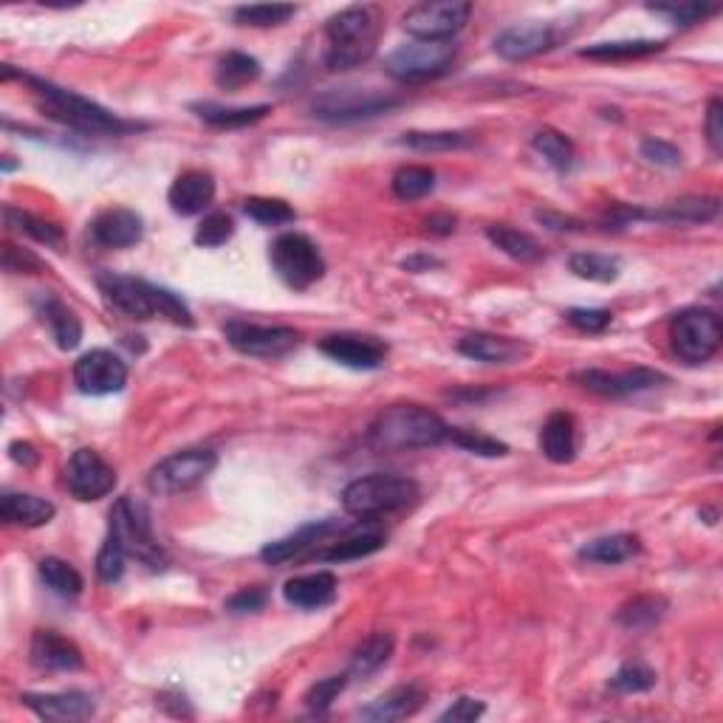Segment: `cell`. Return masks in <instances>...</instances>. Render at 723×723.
I'll return each instance as SVG.
<instances>
[{
  "mask_svg": "<svg viewBox=\"0 0 723 723\" xmlns=\"http://www.w3.org/2000/svg\"><path fill=\"white\" fill-rule=\"evenodd\" d=\"M333 528H337V521L306 523V526H300L288 537H281V540L269 543V546L261 551V557L269 562V566H283V562L294 560V557H300L303 551H308L314 543H320L322 537L331 535Z\"/></svg>",
  "mask_w": 723,
  "mask_h": 723,
  "instance_id": "cell-29",
  "label": "cell"
},
{
  "mask_svg": "<svg viewBox=\"0 0 723 723\" xmlns=\"http://www.w3.org/2000/svg\"><path fill=\"white\" fill-rule=\"evenodd\" d=\"M424 227H427L430 235H452V232H456V216H450V212L430 216L427 221H424Z\"/></svg>",
  "mask_w": 723,
  "mask_h": 723,
  "instance_id": "cell-60",
  "label": "cell"
},
{
  "mask_svg": "<svg viewBox=\"0 0 723 723\" xmlns=\"http://www.w3.org/2000/svg\"><path fill=\"white\" fill-rule=\"evenodd\" d=\"M40 580L46 582L48 591H54L57 596H79L85 585L77 568L68 566V562L59 560V557L40 560Z\"/></svg>",
  "mask_w": 723,
  "mask_h": 723,
  "instance_id": "cell-41",
  "label": "cell"
},
{
  "mask_svg": "<svg viewBox=\"0 0 723 723\" xmlns=\"http://www.w3.org/2000/svg\"><path fill=\"white\" fill-rule=\"evenodd\" d=\"M223 337L238 353L261 359L286 357L292 348H297L300 337L294 328L286 326H254V322L232 320L223 326Z\"/></svg>",
  "mask_w": 723,
  "mask_h": 723,
  "instance_id": "cell-12",
  "label": "cell"
},
{
  "mask_svg": "<svg viewBox=\"0 0 723 723\" xmlns=\"http://www.w3.org/2000/svg\"><path fill=\"white\" fill-rule=\"evenodd\" d=\"M458 57V46L452 40L430 43V40H413L396 52L387 54L385 72L398 83H427L452 68Z\"/></svg>",
  "mask_w": 723,
  "mask_h": 723,
  "instance_id": "cell-7",
  "label": "cell"
},
{
  "mask_svg": "<svg viewBox=\"0 0 723 723\" xmlns=\"http://www.w3.org/2000/svg\"><path fill=\"white\" fill-rule=\"evenodd\" d=\"M243 212H247L252 221L266 223V227L292 223L294 218H297V212H294L286 201H281V198H263V196L247 198V201H243Z\"/></svg>",
  "mask_w": 723,
  "mask_h": 723,
  "instance_id": "cell-46",
  "label": "cell"
},
{
  "mask_svg": "<svg viewBox=\"0 0 723 723\" xmlns=\"http://www.w3.org/2000/svg\"><path fill=\"white\" fill-rule=\"evenodd\" d=\"M483 712H486V706H483L478 698H458V701L450 706V710L441 712V717H438V721H443V723H472V721H478Z\"/></svg>",
  "mask_w": 723,
  "mask_h": 723,
  "instance_id": "cell-56",
  "label": "cell"
},
{
  "mask_svg": "<svg viewBox=\"0 0 723 723\" xmlns=\"http://www.w3.org/2000/svg\"><path fill=\"white\" fill-rule=\"evenodd\" d=\"M111 535L122 543L128 557H136L153 571H162L167 566L164 548L153 537L151 515H147L144 503L133 501V497H119L111 512Z\"/></svg>",
  "mask_w": 723,
  "mask_h": 723,
  "instance_id": "cell-6",
  "label": "cell"
},
{
  "mask_svg": "<svg viewBox=\"0 0 723 723\" xmlns=\"http://www.w3.org/2000/svg\"><path fill=\"white\" fill-rule=\"evenodd\" d=\"M66 486L77 501H99L117 486V472L99 452L77 450L66 463Z\"/></svg>",
  "mask_w": 723,
  "mask_h": 723,
  "instance_id": "cell-15",
  "label": "cell"
},
{
  "mask_svg": "<svg viewBox=\"0 0 723 723\" xmlns=\"http://www.w3.org/2000/svg\"><path fill=\"white\" fill-rule=\"evenodd\" d=\"M706 139L715 156L723 153V105L721 99H712L710 111H706Z\"/></svg>",
  "mask_w": 723,
  "mask_h": 723,
  "instance_id": "cell-58",
  "label": "cell"
},
{
  "mask_svg": "<svg viewBox=\"0 0 723 723\" xmlns=\"http://www.w3.org/2000/svg\"><path fill=\"white\" fill-rule=\"evenodd\" d=\"M218 456L212 450H182L167 456L151 470L147 486L153 495H182L207 481L216 470Z\"/></svg>",
  "mask_w": 723,
  "mask_h": 723,
  "instance_id": "cell-10",
  "label": "cell"
},
{
  "mask_svg": "<svg viewBox=\"0 0 723 723\" xmlns=\"http://www.w3.org/2000/svg\"><path fill=\"white\" fill-rule=\"evenodd\" d=\"M393 647H396V642H393L391 633H373V636H368V639L357 647V653H353L351 676L368 678L382 670V667L391 661Z\"/></svg>",
  "mask_w": 723,
  "mask_h": 723,
  "instance_id": "cell-36",
  "label": "cell"
},
{
  "mask_svg": "<svg viewBox=\"0 0 723 723\" xmlns=\"http://www.w3.org/2000/svg\"><path fill=\"white\" fill-rule=\"evenodd\" d=\"M532 144H535L537 153H543V158H546L551 167L568 169L573 164V144H571V139L562 136L560 131L543 128V131L535 133Z\"/></svg>",
  "mask_w": 723,
  "mask_h": 723,
  "instance_id": "cell-44",
  "label": "cell"
},
{
  "mask_svg": "<svg viewBox=\"0 0 723 723\" xmlns=\"http://www.w3.org/2000/svg\"><path fill=\"white\" fill-rule=\"evenodd\" d=\"M639 537L620 532V535L596 537V540L585 543L580 548V560L585 562H602V566H616V562L631 560L633 555H639Z\"/></svg>",
  "mask_w": 723,
  "mask_h": 723,
  "instance_id": "cell-33",
  "label": "cell"
},
{
  "mask_svg": "<svg viewBox=\"0 0 723 723\" xmlns=\"http://www.w3.org/2000/svg\"><path fill=\"white\" fill-rule=\"evenodd\" d=\"M283 596H286L288 605L300 607V611H320V607L331 605L337 600V577L331 571L294 577L283 585Z\"/></svg>",
  "mask_w": 723,
  "mask_h": 723,
  "instance_id": "cell-25",
  "label": "cell"
},
{
  "mask_svg": "<svg viewBox=\"0 0 723 723\" xmlns=\"http://www.w3.org/2000/svg\"><path fill=\"white\" fill-rule=\"evenodd\" d=\"M37 317L43 320V326L48 328V333L54 337L59 351H74L83 339V322H79L77 314L59 303L57 297H40L37 306H34Z\"/></svg>",
  "mask_w": 723,
  "mask_h": 723,
  "instance_id": "cell-27",
  "label": "cell"
},
{
  "mask_svg": "<svg viewBox=\"0 0 723 723\" xmlns=\"http://www.w3.org/2000/svg\"><path fill=\"white\" fill-rule=\"evenodd\" d=\"M568 266H571V272L577 274V277L591 283H613L622 272L620 258H611V254H600V252L571 254Z\"/></svg>",
  "mask_w": 723,
  "mask_h": 723,
  "instance_id": "cell-40",
  "label": "cell"
},
{
  "mask_svg": "<svg viewBox=\"0 0 723 723\" xmlns=\"http://www.w3.org/2000/svg\"><path fill=\"white\" fill-rule=\"evenodd\" d=\"M665 40H613V43H593L582 48V57L588 59H639L658 54L665 48Z\"/></svg>",
  "mask_w": 723,
  "mask_h": 723,
  "instance_id": "cell-38",
  "label": "cell"
},
{
  "mask_svg": "<svg viewBox=\"0 0 723 723\" xmlns=\"http://www.w3.org/2000/svg\"><path fill=\"white\" fill-rule=\"evenodd\" d=\"M198 119H204L212 128H223V131H238V128H249V124L261 122L272 113V105H252V108H223L216 102H198L193 105Z\"/></svg>",
  "mask_w": 723,
  "mask_h": 723,
  "instance_id": "cell-32",
  "label": "cell"
},
{
  "mask_svg": "<svg viewBox=\"0 0 723 723\" xmlns=\"http://www.w3.org/2000/svg\"><path fill=\"white\" fill-rule=\"evenodd\" d=\"M97 286L105 294V300L111 303L119 314L131 317V320H151V317H167L176 326L193 328V311L178 294L167 292L162 286H153L139 277H128V274L102 272L97 274Z\"/></svg>",
  "mask_w": 723,
  "mask_h": 723,
  "instance_id": "cell-1",
  "label": "cell"
},
{
  "mask_svg": "<svg viewBox=\"0 0 723 723\" xmlns=\"http://www.w3.org/2000/svg\"><path fill=\"white\" fill-rule=\"evenodd\" d=\"M535 218L543 223V227L555 229V232H573V229H582V223L577 221V218L560 216V212H551V209H540Z\"/></svg>",
  "mask_w": 723,
  "mask_h": 723,
  "instance_id": "cell-59",
  "label": "cell"
},
{
  "mask_svg": "<svg viewBox=\"0 0 723 723\" xmlns=\"http://www.w3.org/2000/svg\"><path fill=\"white\" fill-rule=\"evenodd\" d=\"M670 339L676 353L690 365H701L717 353L723 342L721 317L710 308H687L676 314L670 326Z\"/></svg>",
  "mask_w": 723,
  "mask_h": 723,
  "instance_id": "cell-9",
  "label": "cell"
},
{
  "mask_svg": "<svg viewBox=\"0 0 723 723\" xmlns=\"http://www.w3.org/2000/svg\"><path fill=\"white\" fill-rule=\"evenodd\" d=\"M396 105H402L398 97H385V94H362V91H331L322 94L320 99H314L311 113L322 122L346 124L359 122V119H371L379 113L393 111Z\"/></svg>",
  "mask_w": 723,
  "mask_h": 723,
  "instance_id": "cell-13",
  "label": "cell"
},
{
  "mask_svg": "<svg viewBox=\"0 0 723 723\" xmlns=\"http://www.w3.org/2000/svg\"><path fill=\"white\" fill-rule=\"evenodd\" d=\"M385 540H387L385 528L368 517V521H362L359 526L348 528L346 535L339 537V540H333L326 551H320L317 560H322V562L362 560V557L376 555L379 548H385Z\"/></svg>",
  "mask_w": 723,
  "mask_h": 723,
  "instance_id": "cell-21",
  "label": "cell"
},
{
  "mask_svg": "<svg viewBox=\"0 0 723 723\" xmlns=\"http://www.w3.org/2000/svg\"><path fill=\"white\" fill-rule=\"evenodd\" d=\"M74 382L88 396H111L128 385V365L113 351L94 348L77 359Z\"/></svg>",
  "mask_w": 723,
  "mask_h": 723,
  "instance_id": "cell-14",
  "label": "cell"
},
{
  "mask_svg": "<svg viewBox=\"0 0 723 723\" xmlns=\"http://www.w3.org/2000/svg\"><path fill=\"white\" fill-rule=\"evenodd\" d=\"M266 600H269V593L263 591V588H243V591H238L235 596L227 602V611L229 613H254L266 605Z\"/></svg>",
  "mask_w": 723,
  "mask_h": 723,
  "instance_id": "cell-57",
  "label": "cell"
},
{
  "mask_svg": "<svg viewBox=\"0 0 723 723\" xmlns=\"http://www.w3.org/2000/svg\"><path fill=\"white\" fill-rule=\"evenodd\" d=\"M447 441H452L456 447H461V450L472 452V456H483V458H501L508 452L506 443L497 441V438L492 436H483V432L478 430H450Z\"/></svg>",
  "mask_w": 723,
  "mask_h": 723,
  "instance_id": "cell-50",
  "label": "cell"
},
{
  "mask_svg": "<svg viewBox=\"0 0 723 723\" xmlns=\"http://www.w3.org/2000/svg\"><path fill=\"white\" fill-rule=\"evenodd\" d=\"M3 269L12 274H37L46 269V263L40 261L34 252H29V249H18L14 243H7L3 247Z\"/></svg>",
  "mask_w": 723,
  "mask_h": 723,
  "instance_id": "cell-53",
  "label": "cell"
},
{
  "mask_svg": "<svg viewBox=\"0 0 723 723\" xmlns=\"http://www.w3.org/2000/svg\"><path fill=\"white\" fill-rule=\"evenodd\" d=\"M475 142V136L470 133H452V131H436V133H424V131H410L402 136V144L413 147L418 153H447V151H461V147H470Z\"/></svg>",
  "mask_w": 723,
  "mask_h": 723,
  "instance_id": "cell-42",
  "label": "cell"
},
{
  "mask_svg": "<svg viewBox=\"0 0 723 723\" xmlns=\"http://www.w3.org/2000/svg\"><path fill=\"white\" fill-rule=\"evenodd\" d=\"M346 684H348V676L322 678V681H317V684L306 692V706L311 712H326L328 706L337 701L339 692L346 690Z\"/></svg>",
  "mask_w": 723,
  "mask_h": 723,
  "instance_id": "cell-52",
  "label": "cell"
},
{
  "mask_svg": "<svg viewBox=\"0 0 723 723\" xmlns=\"http://www.w3.org/2000/svg\"><path fill=\"white\" fill-rule=\"evenodd\" d=\"M650 12L665 14L676 26H695L701 20L717 14L715 3H650Z\"/></svg>",
  "mask_w": 723,
  "mask_h": 723,
  "instance_id": "cell-48",
  "label": "cell"
},
{
  "mask_svg": "<svg viewBox=\"0 0 723 723\" xmlns=\"http://www.w3.org/2000/svg\"><path fill=\"white\" fill-rule=\"evenodd\" d=\"M232 235H235V221L227 212H212V216H207L198 223L196 243L204 249H218L227 241H232Z\"/></svg>",
  "mask_w": 723,
  "mask_h": 723,
  "instance_id": "cell-49",
  "label": "cell"
},
{
  "mask_svg": "<svg viewBox=\"0 0 723 723\" xmlns=\"http://www.w3.org/2000/svg\"><path fill=\"white\" fill-rule=\"evenodd\" d=\"M216 198V182L204 169H187L173 182L167 193L169 209L182 218L201 216L204 209Z\"/></svg>",
  "mask_w": 723,
  "mask_h": 723,
  "instance_id": "cell-22",
  "label": "cell"
},
{
  "mask_svg": "<svg viewBox=\"0 0 723 723\" xmlns=\"http://www.w3.org/2000/svg\"><path fill=\"white\" fill-rule=\"evenodd\" d=\"M3 218H7V227H12L14 232H23L32 241L46 243V247H59L63 243V229L52 221H43V218L32 216L26 209H18L12 204L3 207Z\"/></svg>",
  "mask_w": 723,
  "mask_h": 723,
  "instance_id": "cell-39",
  "label": "cell"
},
{
  "mask_svg": "<svg viewBox=\"0 0 723 723\" xmlns=\"http://www.w3.org/2000/svg\"><path fill=\"white\" fill-rule=\"evenodd\" d=\"M486 238L495 243L501 252H506L508 258H515L521 263H537L543 261V247L537 238H532L528 232H521V229H512L506 223H495V227L486 229Z\"/></svg>",
  "mask_w": 723,
  "mask_h": 723,
  "instance_id": "cell-34",
  "label": "cell"
},
{
  "mask_svg": "<svg viewBox=\"0 0 723 723\" xmlns=\"http://www.w3.org/2000/svg\"><path fill=\"white\" fill-rule=\"evenodd\" d=\"M436 266H441V261H436L430 254H416V258H407V261H404V269H407V272H427V269H436Z\"/></svg>",
  "mask_w": 723,
  "mask_h": 723,
  "instance_id": "cell-62",
  "label": "cell"
},
{
  "mask_svg": "<svg viewBox=\"0 0 723 723\" xmlns=\"http://www.w3.org/2000/svg\"><path fill=\"white\" fill-rule=\"evenodd\" d=\"M88 235L97 247L105 249H128L136 247L144 235V221L139 212L133 209H105L99 212L97 218L91 221V229H88Z\"/></svg>",
  "mask_w": 723,
  "mask_h": 723,
  "instance_id": "cell-19",
  "label": "cell"
},
{
  "mask_svg": "<svg viewBox=\"0 0 723 723\" xmlns=\"http://www.w3.org/2000/svg\"><path fill=\"white\" fill-rule=\"evenodd\" d=\"M721 212V201L715 196H690L681 201L667 204L665 209H642V221L661 223H710Z\"/></svg>",
  "mask_w": 723,
  "mask_h": 723,
  "instance_id": "cell-28",
  "label": "cell"
},
{
  "mask_svg": "<svg viewBox=\"0 0 723 723\" xmlns=\"http://www.w3.org/2000/svg\"><path fill=\"white\" fill-rule=\"evenodd\" d=\"M20 79H26L34 88L43 102H46L48 117H54L57 122L68 124L79 133H91V136H124V133L144 131L147 124L144 122H131V119H122L117 113L105 111L102 105L91 102V99L79 97V94L66 91L59 85L48 83V79L29 77V74H20Z\"/></svg>",
  "mask_w": 723,
  "mask_h": 723,
  "instance_id": "cell-2",
  "label": "cell"
},
{
  "mask_svg": "<svg viewBox=\"0 0 723 723\" xmlns=\"http://www.w3.org/2000/svg\"><path fill=\"white\" fill-rule=\"evenodd\" d=\"M124 557H128V551L122 548V543H119L113 535H108V540H105V546L99 548V557H97L99 580L108 582V585L117 580H122Z\"/></svg>",
  "mask_w": 723,
  "mask_h": 723,
  "instance_id": "cell-51",
  "label": "cell"
},
{
  "mask_svg": "<svg viewBox=\"0 0 723 723\" xmlns=\"http://www.w3.org/2000/svg\"><path fill=\"white\" fill-rule=\"evenodd\" d=\"M379 34H382V14L376 7H348L333 14L326 23L328 68L348 72L368 63L376 54Z\"/></svg>",
  "mask_w": 723,
  "mask_h": 723,
  "instance_id": "cell-4",
  "label": "cell"
},
{
  "mask_svg": "<svg viewBox=\"0 0 723 723\" xmlns=\"http://www.w3.org/2000/svg\"><path fill=\"white\" fill-rule=\"evenodd\" d=\"M23 706L43 721H85L94 715V701L85 692H23Z\"/></svg>",
  "mask_w": 723,
  "mask_h": 723,
  "instance_id": "cell-20",
  "label": "cell"
},
{
  "mask_svg": "<svg viewBox=\"0 0 723 723\" xmlns=\"http://www.w3.org/2000/svg\"><path fill=\"white\" fill-rule=\"evenodd\" d=\"M272 266L283 283L294 292H306L314 283L322 281L326 274V261H322L320 249L311 238L300 235V232H286L272 243Z\"/></svg>",
  "mask_w": 723,
  "mask_h": 723,
  "instance_id": "cell-8",
  "label": "cell"
},
{
  "mask_svg": "<svg viewBox=\"0 0 723 723\" xmlns=\"http://www.w3.org/2000/svg\"><path fill=\"white\" fill-rule=\"evenodd\" d=\"M667 600L665 596H656V593H645V596H636L627 605L620 607L616 613V622H620L625 631H647V627L658 625L665 620L667 613Z\"/></svg>",
  "mask_w": 723,
  "mask_h": 723,
  "instance_id": "cell-35",
  "label": "cell"
},
{
  "mask_svg": "<svg viewBox=\"0 0 723 723\" xmlns=\"http://www.w3.org/2000/svg\"><path fill=\"white\" fill-rule=\"evenodd\" d=\"M458 353L486 365H515L528 357V346H523L521 339L497 337V333H467L458 339Z\"/></svg>",
  "mask_w": 723,
  "mask_h": 723,
  "instance_id": "cell-23",
  "label": "cell"
},
{
  "mask_svg": "<svg viewBox=\"0 0 723 723\" xmlns=\"http://www.w3.org/2000/svg\"><path fill=\"white\" fill-rule=\"evenodd\" d=\"M427 695L418 684H402L387 690L385 695H379L376 701L362 710V717L373 723H391V721H404V717H413L424 706Z\"/></svg>",
  "mask_w": 723,
  "mask_h": 723,
  "instance_id": "cell-26",
  "label": "cell"
},
{
  "mask_svg": "<svg viewBox=\"0 0 723 723\" xmlns=\"http://www.w3.org/2000/svg\"><path fill=\"white\" fill-rule=\"evenodd\" d=\"M540 450L548 461H573V456H577V421H573L571 413L557 410L546 418L540 430Z\"/></svg>",
  "mask_w": 723,
  "mask_h": 723,
  "instance_id": "cell-30",
  "label": "cell"
},
{
  "mask_svg": "<svg viewBox=\"0 0 723 723\" xmlns=\"http://www.w3.org/2000/svg\"><path fill=\"white\" fill-rule=\"evenodd\" d=\"M566 317L573 328H580L585 333H602L613 320V314L605 311V308H571Z\"/></svg>",
  "mask_w": 723,
  "mask_h": 723,
  "instance_id": "cell-54",
  "label": "cell"
},
{
  "mask_svg": "<svg viewBox=\"0 0 723 723\" xmlns=\"http://www.w3.org/2000/svg\"><path fill=\"white\" fill-rule=\"evenodd\" d=\"M320 351L339 365L353 371H376L387 357V346L376 337H357V333H333L320 342Z\"/></svg>",
  "mask_w": 723,
  "mask_h": 723,
  "instance_id": "cell-17",
  "label": "cell"
},
{
  "mask_svg": "<svg viewBox=\"0 0 723 723\" xmlns=\"http://www.w3.org/2000/svg\"><path fill=\"white\" fill-rule=\"evenodd\" d=\"M261 77V63L243 52H229L218 59L216 68V83L223 91H238L243 85L254 83Z\"/></svg>",
  "mask_w": 723,
  "mask_h": 723,
  "instance_id": "cell-37",
  "label": "cell"
},
{
  "mask_svg": "<svg viewBox=\"0 0 723 723\" xmlns=\"http://www.w3.org/2000/svg\"><path fill=\"white\" fill-rule=\"evenodd\" d=\"M472 14V3L463 0H436V3H418V7L407 9L402 18L404 32L413 34L416 40H430V43H441V40H452Z\"/></svg>",
  "mask_w": 723,
  "mask_h": 723,
  "instance_id": "cell-11",
  "label": "cell"
},
{
  "mask_svg": "<svg viewBox=\"0 0 723 723\" xmlns=\"http://www.w3.org/2000/svg\"><path fill=\"white\" fill-rule=\"evenodd\" d=\"M447 436L450 427L443 424V418L421 404H393L385 413H379L368 432L373 447L385 452L438 447L447 441Z\"/></svg>",
  "mask_w": 723,
  "mask_h": 723,
  "instance_id": "cell-3",
  "label": "cell"
},
{
  "mask_svg": "<svg viewBox=\"0 0 723 723\" xmlns=\"http://www.w3.org/2000/svg\"><path fill=\"white\" fill-rule=\"evenodd\" d=\"M416 497L418 483L413 478L376 472V475L357 478L353 483H348L346 492H342V506H346L348 515L368 521V517L391 515V512L410 506Z\"/></svg>",
  "mask_w": 723,
  "mask_h": 723,
  "instance_id": "cell-5",
  "label": "cell"
},
{
  "mask_svg": "<svg viewBox=\"0 0 723 723\" xmlns=\"http://www.w3.org/2000/svg\"><path fill=\"white\" fill-rule=\"evenodd\" d=\"M642 156L650 164H658V167H678L681 164V153H678L676 144L661 142V139H645L642 142Z\"/></svg>",
  "mask_w": 723,
  "mask_h": 723,
  "instance_id": "cell-55",
  "label": "cell"
},
{
  "mask_svg": "<svg viewBox=\"0 0 723 723\" xmlns=\"http://www.w3.org/2000/svg\"><path fill=\"white\" fill-rule=\"evenodd\" d=\"M573 382H580L585 391L600 393L607 398H622L631 393H642L656 387L658 382H667L665 373L650 371V368H633V371L622 373H607L600 368H585V371L573 373Z\"/></svg>",
  "mask_w": 723,
  "mask_h": 723,
  "instance_id": "cell-16",
  "label": "cell"
},
{
  "mask_svg": "<svg viewBox=\"0 0 723 723\" xmlns=\"http://www.w3.org/2000/svg\"><path fill=\"white\" fill-rule=\"evenodd\" d=\"M54 503L43 501L37 495H23V492H3L0 495V517L7 523L23 528H40L52 523L54 517Z\"/></svg>",
  "mask_w": 723,
  "mask_h": 723,
  "instance_id": "cell-31",
  "label": "cell"
},
{
  "mask_svg": "<svg viewBox=\"0 0 723 723\" xmlns=\"http://www.w3.org/2000/svg\"><path fill=\"white\" fill-rule=\"evenodd\" d=\"M560 43V34L548 23H526V26L503 29L495 37V52L508 63L517 59H532L537 54H546Z\"/></svg>",
  "mask_w": 723,
  "mask_h": 723,
  "instance_id": "cell-18",
  "label": "cell"
},
{
  "mask_svg": "<svg viewBox=\"0 0 723 723\" xmlns=\"http://www.w3.org/2000/svg\"><path fill=\"white\" fill-rule=\"evenodd\" d=\"M32 661L43 670H83L85 658L74 642L54 631H37L32 636Z\"/></svg>",
  "mask_w": 723,
  "mask_h": 723,
  "instance_id": "cell-24",
  "label": "cell"
},
{
  "mask_svg": "<svg viewBox=\"0 0 723 723\" xmlns=\"http://www.w3.org/2000/svg\"><path fill=\"white\" fill-rule=\"evenodd\" d=\"M432 187H436V173L430 167L407 164L393 176V193L402 201H418V198L430 196Z\"/></svg>",
  "mask_w": 723,
  "mask_h": 723,
  "instance_id": "cell-43",
  "label": "cell"
},
{
  "mask_svg": "<svg viewBox=\"0 0 723 723\" xmlns=\"http://www.w3.org/2000/svg\"><path fill=\"white\" fill-rule=\"evenodd\" d=\"M9 456H12V461L23 463V467H34L37 463V450H34L32 443L29 441H12L9 443Z\"/></svg>",
  "mask_w": 723,
  "mask_h": 723,
  "instance_id": "cell-61",
  "label": "cell"
},
{
  "mask_svg": "<svg viewBox=\"0 0 723 723\" xmlns=\"http://www.w3.org/2000/svg\"><path fill=\"white\" fill-rule=\"evenodd\" d=\"M611 687L616 692H625V695H633V692H647L656 687V672L650 670L642 661H631V665H622L620 670L613 672Z\"/></svg>",
  "mask_w": 723,
  "mask_h": 723,
  "instance_id": "cell-47",
  "label": "cell"
},
{
  "mask_svg": "<svg viewBox=\"0 0 723 723\" xmlns=\"http://www.w3.org/2000/svg\"><path fill=\"white\" fill-rule=\"evenodd\" d=\"M297 9L288 7V3H252V7H238L235 20L241 26H281L288 18H294Z\"/></svg>",
  "mask_w": 723,
  "mask_h": 723,
  "instance_id": "cell-45",
  "label": "cell"
}]
</instances>
